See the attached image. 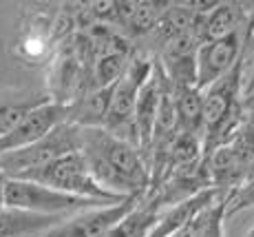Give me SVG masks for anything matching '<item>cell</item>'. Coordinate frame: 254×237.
Instances as JSON below:
<instances>
[{"label": "cell", "instance_id": "1", "mask_svg": "<svg viewBox=\"0 0 254 237\" xmlns=\"http://www.w3.org/2000/svg\"><path fill=\"white\" fill-rule=\"evenodd\" d=\"M95 180L122 197L146 195L150 191V166L141 151L106 129L82 126V149Z\"/></svg>", "mask_w": 254, "mask_h": 237}, {"label": "cell", "instance_id": "2", "mask_svg": "<svg viewBox=\"0 0 254 237\" xmlns=\"http://www.w3.org/2000/svg\"><path fill=\"white\" fill-rule=\"evenodd\" d=\"M82 149V126L64 122L53 129L40 142L20 151H11L0 155V169L11 180H22L29 173L45 169L47 164L60 160L71 153H80Z\"/></svg>", "mask_w": 254, "mask_h": 237}, {"label": "cell", "instance_id": "3", "mask_svg": "<svg viewBox=\"0 0 254 237\" xmlns=\"http://www.w3.org/2000/svg\"><path fill=\"white\" fill-rule=\"evenodd\" d=\"M22 180L40 182V184L58 189L62 193L82 197V200H95V202H102V204H120V202L128 200V197H122L106 191L95 180V175L91 173L82 153H71V155L60 157V160L47 164L45 169L29 173Z\"/></svg>", "mask_w": 254, "mask_h": 237}, {"label": "cell", "instance_id": "4", "mask_svg": "<svg viewBox=\"0 0 254 237\" xmlns=\"http://www.w3.org/2000/svg\"><path fill=\"white\" fill-rule=\"evenodd\" d=\"M4 204L9 209H20V211H31V213L56 215V217H71L75 213H82V211L113 206V204H102V202L95 200H82V197L62 193V191L45 186L40 182L11 180V177H7V182H4Z\"/></svg>", "mask_w": 254, "mask_h": 237}, {"label": "cell", "instance_id": "5", "mask_svg": "<svg viewBox=\"0 0 254 237\" xmlns=\"http://www.w3.org/2000/svg\"><path fill=\"white\" fill-rule=\"evenodd\" d=\"M246 38L248 29L241 33L219 38V40H208L199 47L197 51V87L208 89L217 80L232 71L241 62L246 53Z\"/></svg>", "mask_w": 254, "mask_h": 237}, {"label": "cell", "instance_id": "6", "mask_svg": "<svg viewBox=\"0 0 254 237\" xmlns=\"http://www.w3.org/2000/svg\"><path fill=\"white\" fill-rule=\"evenodd\" d=\"M144 195H133L128 200L113 206H102V209L82 211L71 217H66L56 229L47 231L40 237H104L113 226H117L130 211L137 206V202Z\"/></svg>", "mask_w": 254, "mask_h": 237}, {"label": "cell", "instance_id": "7", "mask_svg": "<svg viewBox=\"0 0 254 237\" xmlns=\"http://www.w3.org/2000/svg\"><path fill=\"white\" fill-rule=\"evenodd\" d=\"M64 122H69V105L49 102V105L36 109L9 135H4L0 140V155L36 144V142H40L42 137H47L53 129H58Z\"/></svg>", "mask_w": 254, "mask_h": 237}, {"label": "cell", "instance_id": "8", "mask_svg": "<svg viewBox=\"0 0 254 237\" xmlns=\"http://www.w3.org/2000/svg\"><path fill=\"white\" fill-rule=\"evenodd\" d=\"M47 89H0V140L36 109L49 105Z\"/></svg>", "mask_w": 254, "mask_h": 237}, {"label": "cell", "instance_id": "9", "mask_svg": "<svg viewBox=\"0 0 254 237\" xmlns=\"http://www.w3.org/2000/svg\"><path fill=\"white\" fill-rule=\"evenodd\" d=\"M248 27H250V18L243 2H217L212 11L206 13L199 22V36L203 42L219 40L246 31Z\"/></svg>", "mask_w": 254, "mask_h": 237}, {"label": "cell", "instance_id": "10", "mask_svg": "<svg viewBox=\"0 0 254 237\" xmlns=\"http://www.w3.org/2000/svg\"><path fill=\"white\" fill-rule=\"evenodd\" d=\"M164 211L166 206L159 202V197L153 191H148L137 202V206L120 224L113 226L104 237H148L155 226H157Z\"/></svg>", "mask_w": 254, "mask_h": 237}, {"label": "cell", "instance_id": "11", "mask_svg": "<svg viewBox=\"0 0 254 237\" xmlns=\"http://www.w3.org/2000/svg\"><path fill=\"white\" fill-rule=\"evenodd\" d=\"M115 85L95 89L86 96L77 98L75 102L69 105V122L84 129H104V122L109 118L111 102H113Z\"/></svg>", "mask_w": 254, "mask_h": 237}, {"label": "cell", "instance_id": "12", "mask_svg": "<svg viewBox=\"0 0 254 237\" xmlns=\"http://www.w3.org/2000/svg\"><path fill=\"white\" fill-rule=\"evenodd\" d=\"M179 133L203 137V91L199 87H173Z\"/></svg>", "mask_w": 254, "mask_h": 237}, {"label": "cell", "instance_id": "13", "mask_svg": "<svg viewBox=\"0 0 254 237\" xmlns=\"http://www.w3.org/2000/svg\"><path fill=\"white\" fill-rule=\"evenodd\" d=\"M228 217V197L214 202L203 211V224L199 237H223V222Z\"/></svg>", "mask_w": 254, "mask_h": 237}, {"label": "cell", "instance_id": "14", "mask_svg": "<svg viewBox=\"0 0 254 237\" xmlns=\"http://www.w3.org/2000/svg\"><path fill=\"white\" fill-rule=\"evenodd\" d=\"M246 4V11H248V18H250V24L254 27V2H243Z\"/></svg>", "mask_w": 254, "mask_h": 237}, {"label": "cell", "instance_id": "15", "mask_svg": "<svg viewBox=\"0 0 254 237\" xmlns=\"http://www.w3.org/2000/svg\"><path fill=\"white\" fill-rule=\"evenodd\" d=\"M4 180H7V175H4L2 169H0V184H4Z\"/></svg>", "mask_w": 254, "mask_h": 237}, {"label": "cell", "instance_id": "16", "mask_svg": "<svg viewBox=\"0 0 254 237\" xmlns=\"http://www.w3.org/2000/svg\"><path fill=\"white\" fill-rule=\"evenodd\" d=\"M246 237H254V224L250 226V231H248V233H246Z\"/></svg>", "mask_w": 254, "mask_h": 237}]
</instances>
